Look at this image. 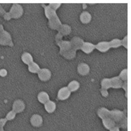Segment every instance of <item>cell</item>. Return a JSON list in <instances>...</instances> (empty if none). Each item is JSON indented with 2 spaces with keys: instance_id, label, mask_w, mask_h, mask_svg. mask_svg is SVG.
<instances>
[{
  "instance_id": "1",
  "label": "cell",
  "mask_w": 131,
  "mask_h": 131,
  "mask_svg": "<svg viewBox=\"0 0 131 131\" xmlns=\"http://www.w3.org/2000/svg\"><path fill=\"white\" fill-rule=\"evenodd\" d=\"M42 6L45 9V15L49 19L48 26L51 29L58 30L62 24L58 18L56 11L51 9L49 6H46L44 5H42Z\"/></svg>"
},
{
  "instance_id": "2",
  "label": "cell",
  "mask_w": 131,
  "mask_h": 131,
  "mask_svg": "<svg viewBox=\"0 0 131 131\" xmlns=\"http://www.w3.org/2000/svg\"><path fill=\"white\" fill-rule=\"evenodd\" d=\"M110 117L116 123V126L118 128H126L127 127V117L124 112L118 110H113L110 111Z\"/></svg>"
},
{
  "instance_id": "3",
  "label": "cell",
  "mask_w": 131,
  "mask_h": 131,
  "mask_svg": "<svg viewBox=\"0 0 131 131\" xmlns=\"http://www.w3.org/2000/svg\"><path fill=\"white\" fill-rule=\"evenodd\" d=\"M0 44L2 46H13L11 35L3 29V27L1 25H0Z\"/></svg>"
},
{
  "instance_id": "4",
  "label": "cell",
  "mask_w": 131,
  "mask_h": 131,
  "mask_svg": "<svg viewBox=\"0 0 131 131\" xmlns=\"http://www.w3.org/2000/svg\"><path fill=\"white\" fill-rule=\"evenodd\" d=\"M11 18H19L23 15V9L19 4H13L9 12Z\"/></svg>"
},
{
  "instance_id": "5",
  "label": "cell",
  "mask_w": 131,
  "mask_h": 131,
  "mask_svg": "<svg viewBox=\"0 0 131 131\" xmlns=\"http://www.w3.org/2000/svg\"><path fill=\"white\" fill-rule=\"evenodd\" d=\"M57 43L60 47V54L61 56H63L64 54L68 52V51L72 49L71 43L69 41L60 40L57 42Z\"/></svg>"
},
{
  "instance_id": "6",
  "label": "cell",
  "mask_w": 131,
  "mask_h": 131,
  "mask_svg": "<svg viewBox=\"0 0 131 131\" xmlns=\"http://www.w3.org/2000/svg\"><path fill=\"white\" fill-rule=\"evenodd\" d=\"M72 49L74 50H77L81 48L84 43V40L78 37H75L72 38L70 41Z\"/></svg>"
},
{
  "instance_id": "7",
  "label": "cell",
  "mask_w": 131,
  "mask_h": 131,
  "mask_svg": "<svg viewBox=\"0 0 131 131\" xmlns=\"http://www.w3.org/2000/svg\"><path fill=\"white\" fill-rule=\"evenodd\" d=\"M71 92L67 87H64L60 89L58 93V98L60 100L63 101L68 99L70 96Z\"/></svg>"
},
{
  "instance_id": "8",
  "label": "cell",
  "mask_w": 131,
  "mask_h": 131,
  "mask_svg": "<svg viewBox=\"0 0 131 131\" xmlns=\"http://www.w3.org/2000/svg\"><path fill=\"white\" fill-rule=\"evenodd\" d=\"M38 77L40 80L47 81L51 78V72L48 69H42L38 72Z\"/></svg>"
},
{
  "instance_id": "9",
  "label": "cell",
  "mask_w": 131,
  "mask_h": 131,
  "mask_svg": "<svg viewBox=\"0 0 131 131\" xmlns=\"http://www.w3.org/2000/svg\"><path fill=\"white\" fill-rule=\"evenodd\" d=\"M25 108V104L23 101L20 100H16L13 105V111L17 113H20Z\"/></svg>"
},
{
  "instance_id": "10",
  "label": "cell",
  "mask_w": 131,
  "mask_h": 131,
  "mask_svg": "<svg viewBox=\"0 0 131 131\" xmlns=\"http://www.w3.org/2000/svg\"><path fill=\"white\" fill-rule=\"evenodd\" d=\"M30 123L34 127H40L43 123L42 117L39 115H34L31 117Z\"/></svg>"
},
{
  "instance_id": "11",
  "label": "cell",
  "mask_w": 131,
  "mask_h": 131,
  "mask_svg": "<svg viewBox=\"0 0 131 131\" xmlns=\"http://www.w3.org/2000/svg\"><path fill=\"white\" fill-rule=\"evenodd\" d=\"M110 43L108 42H101L95 46V48L101 52H106L110 49Z\"/></svg>"
},
{
  "instance_id": "12",
  "label": "cell",
  "mask_w": 131,
  "mask_h": 131,
  "mask_svg": "<svg viewBox=\"0 0 131 131\" xmlns=\"http://www.w3.org/2000/svg\"><path fill=\"white\" fill-rule=\"evenodd\" d=\"M95 49V45L89 42H84L81 49L86 54L91 53Z\"/></svg>"
},
{
  "instance_id": "13",
  "label": "cell",
  "mask_w": 131,
  "mask_h": 131,
  "mask_svg": "<svg viewBox=\"0 0 131 131\" xmlns=\"http://www.w3.org/2000/svg\"><path fill=\"white\" fill-rule=\"evenodd\" d=\"M78 73L81 75H86L89 73L90 67L85 63H81L78 67Z\"/></svg>"
},
{
  "instance_id": "14",
  "label": "cell",
  "mask_w": 131,
  "mask_h": 131,
  "mask_svg": "<svg viewBox=\"0 0 131 131\" xmlns=\"http://www.w3.org/2000/svg\"><path fill=\"white\" fill-rule=\"evenodd\" d=\"M111 80V88L115 89H119L122 88L123 84L122 80H121L119 77H116L110 79Z\"/></svg>"
},
{
  "instance_id": "15",
  "label": "cell",
  "mask_w": 131,
  "mask_h": 131,
  "mask_svg": "<svg viewBox=\"0 0 131 131\" xmlns=\"http://www.w3.org/2000/svg\"><path fill=\"white\" fill-rule=\"evenodd\" d=\"M102 122L103 126L107 129H111L113 127L116 126L115 122L110 117L102 119Z\"/></svg>"
},
{
  "instance_id": "16",
  "label": "cell",
  "mask_w": 131,
  "mask_h": 131,
  "mask_svg": "<svg viewBox=\"0 0 131 131\" xmlns=\"http://www.w3.org/2000/svg\"><path fill=\"white\" fill-rule=\"evenodd\" d=\"M59 33L62 36H68L71 32V27L68 25H61L60 28L58 29Z\"/></svg>"
},
{
  "instance_id": "17",
  "label": "cell",
  "mask_w": 131,
  "mask_h": 131,
  "mask_svg": "<svg viewBox=\"0 0 131 131\" xmlns=\"http://www.w3.org/2000/svg\"><path fill=\"white\" fill-rule=\"evenodd\" d=\"M110 111L105 107H102L99 108L97 111V115L100 117V118L103 119L106 118L110 117Z\"/></svg>"
},
{
  "instance_id": "18",
  "label": "cell",
  "mask_w": 131,
  "mask_h": 131,
  "mask_svg": "<svg viewBox=\"0 0 131 131\" xmlns=\"http://www.w3.org/2000/svg\"><path fill=\"white\" fill-rule=\"evenodd\" d=\"M45 109L49 113H53L56 108V104L53 101H49L44 104Z\"/></svg>"
},
{
  "instance_id": "19",
  "label": "cell",
  "mask_w": 131,
  "mask_h": 131,
  "mask_svg": "<svg viewBox=\"0 0 131 131\" xmlns=\"http://www.w3.org/2000/svg\"><path fill=\"white\" fill-rule=\"evenodd\" d=\"M80 18L82 23L87 24L91 21V16L88 12L84 11L81 14Z\"/></svg>"
},
{
  "instance_id": "20",
  "label": "cell",
  "mask_w": 131,
  "mask_h": 131,
  "mask_svg": "<svg viewBox=\"0 0 131 131\" xmlns=\"http://www.w3.org/2000/svg\"><path fill=\"white\" fill-rule=\"evenodd\" d=\"M38 101L42 103H47L48 101H49V96L47 92H41L38 95Z\"/></svg>"
},
{
  "instance_id": "21",
  "label": "cell",
  "mask_w": 131,
  "mask_h": 131,
  "mask_svg": "<svg viewBox=\"0 0 131 131\" xmlns=\"http://www.w3.org/2000/svg\"><path fill=\"white\" fill-rule=\"evenodd\" d=\"M22 60L24 63L27 65H29L30 63H32V62H33V59L32 56L29 53L27 52L24 53L22 54Z\"/></svg>"
},
{
  "instance_id": "22",
  "label": "cell",
  "mask_w": 131,
  "mask_h": 131,
  "mask_svg": "<svg viewBox=\"0 0 131 131\" xmlns=\"http://www.w3.org/2000/svg\"><path fill=\"white\" fill-rule=\"evenodd\" d=\"M80 88V84L77 81H73L70 82L68 85V88L70 92H74L79 89Z\"/></svg>"
},
{
  "instance_id": "23",
  "label": "cell",
  "mask_w": 131,
  "mask_h": 131,
  "mask_svg": "<svg viewBox=\"0 0 131 131\" xmlns=\"http://www.w3.org/2000/svg\"><path fill=\"white\" fill-rule=\"evenodd\" d=\"M28 70L32 73H38V72L40 71V69L39 67V65L37 63L32 62V63L28 65Z\"/></svg>"
},
{
  "instance_id": "24",
  "label": "cell",
  "mask_w": 131,
  "mask_h": 131,
  "mask_svg": "<svg viewBox=\"0 0 131 131\" xmlns=\"http://www.w3.org/2000/svg\"><path fill=\"white\" fill-rule=\"evenodd\" d=\"M101 86H102V89L106 90L108 89L111 88V80H110V79H107V78L103 79L101 81Z\"/></svg>"
},
{
  "instance_id": "25",
  "label": "cell",
  "mask_w": 131,
  "mask_h": 131,
  "mask_svg": "<svg viewBox=\"0 0 131 131\" xmlns=\"http://www.w3.org/2000/svg\"><path fill=\"white\" fill-rule=\"evenodd\" d=\"M63 56L67 59H72L76 57V51L74 49H71L68 52L65 53L63 55Z\"/></svg>"
},
{
  "instance_id": "26",
  "label": "cell",
  "mask_w": 131,
  "mask_h": 131,
  "mask_svg": "<svg viewBox=\"0 0 131 131\" xmlns=\"http://www.w3.org/2000/svg\"><path fill=\"white\" fill-rule=\"evenodd\" d=\"M111 48H118L122 45L121 40L119 39H114L109 42Z\"/></svg>"
},
{
  "instance_id": "27",
  "label": "cell",
  "mask_w": 131,
  "mask_h": 131,
  "mask_svg": "<svg viewBox=\"0 0 131 131\" xmlns=\"http://www.w3.org/2000/svg\"><path fill=\"white\" fill-rule=\"evenodd\" d=\"M127 75H128V70H127V69L123 70L119 75V78L121 79V80L123 81H126L127 80Z\"/></svg>"
},
{
  "instance_id": "28",
  "label": "cell",
  "mask_w": 131,
  "mask_h": 131,
  "mask_svg": "<svg viewBox=\"0 0 131 131\" xmlns=\"http://www.w3.org/2000/svg\"><path fill=\"white\" fill-rule=\"evenodd\" d=\"M16 113L15 112H14L13 111H10L6 116V119L10 121L14 119L16 116Z\"/></svg>"
},
{
  "instance_id": "29",
  "label": "cell",
  "mask_w": 131,
  "mask_h": 131,
  "mask_svg": "<svg viewBox=\"0 0 131 131\" xmlns=\"http://www.w3.org/2000/svg\"><path fill=\"white\" fill-rule=\"evenodd\" d=\"M61 6L60 3H50L49 5V6L50 7L53 9L54 11H56V10L59 7Z\"/></svg>"
},
{
  "instance_id": "30",
  "label": "cell",
  "mask_w": 131,
  "mask_h": 131,
  "mask_svg": "<svg viewBox=\"0 0 131 131\" xmlns=\"http://www.w3.org/2000/svg\"><path fill=\"white\" fill-rule=\"evenodd\" d=\"M121 43L124 47L127 48V47H128V38H127V36H126L123 39L121 40Z\"/></svg>"
},
{
  "instance_id": "31",
  "label": "cell",
  "mask_w": 131,
  "mask_h": 131,
  "mask_svg": "<svg viewBox=\"0 0 131 131\" xmlns=\"http://www.w3.org/2000/svg\"><path fill=\"white\" fill-rule=\"evenodd\" d=\"M101 94L103 96V97H107L108 95V93L107 91L106 90H104V89H101Z\"/></svg>"
},
{
  "instance_id": "32",
  "label": "cell",
  "mask_w": 131,
  "mask_h": 131,
  "mask_svg": "<svg viewBox=\"0 0 131 131\" xmlns=\"http://www.w3.org/2000/svg\"><path fill=\"white\" fill-rule=\"evenodd\" d=\"M127 85H128V83H127V81H125L124 83L122 84V87L126 91V96L127 97Z\"/></svg>"
},
{
  "instance_id": "33",
  "label": "cell",
  "mask_w": 131,
  "mask_h": 131,
  "mask_svg": "<svg viewBox=\"0 0 131 131\" xmlns=\"http://www.w3.org/2000/svg\"><path fill=\"white\" fill-rule=\"evenodd\" d=\"M7 74V72L5 69H1L0 70V75L2 77H5Z\"/></svg>"
},
{
  "instance_id": "34",
  "label": "cell",
  "mask_w": 131,
  "mask_h": 131,
  "mask_svg": "<svg viewBox=\"0 0 131 131\" xmlns=\"http://www.w3.org/2000/svg\"><path fill=\"white\" fill-rule=\"evenodd\" d=\"M7 120L6 119V118H2L0 119V126L3 127V126L5 125L6 123L7 122Z\"/></svg>"
},
{
  "instance_id": "35",
  "label": "cell",
  "mask_w": 131,
  "mask_h": 131,
  "mask_svg": "<svg viewBox=\"0 0 131 131\" xmlns=\"http://www.w3.org/2000/svg\"><path fill=\"white\" fill-rule=\"evenodd\" d=\"M4 18H5L6 20H9L11 18V16H10L9 12L6 13H5V15H4Z\"/></svg>"
},
{
  "instance_id": "36",
  "label": "cell",
  "mask_w": 131,
  "mask_h": 131,
  "mask_svg": "<svg viewBox=\"0 0 131 131\" xmlns=\"http://www.w3.org/2000/svg\"><path fill=\"white\" fill-rule=\"evenodd\" d=\"M110 131H119V128L118 127L115 126L114 127H113L111 129H110Z\"/></svg>"
},
{
  "instance_id": "37",
  "label": "cell",
  "mask_w": 131,
  "mask_h": 131,
  "mask_svg": "<svg viewBox=\"0 0 131 131\" xmlns=\"http://www.w3.org/2000/svg\"><path fill=\"white\" fill-rule=\"evenodd\" d=\"M0 131H4V130H3V127L0 126Z\"/></svg>"
}]
</instances>
